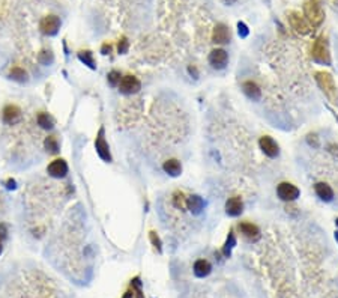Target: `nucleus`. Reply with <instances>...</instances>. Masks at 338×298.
<instances>
[{
    "mask_svg": "<svg viewBox=\"0 0 338 298\" xmlns=\"http://www.w3.org/2000/svg\"><path fill=\"white\" fill-rule=\"evenodd\" d=\"M334 236H335V241L338 242V230H335V233H334Z\"/></svg>",
    "mask_w": 338,
    "mask_h": 298,
    "instance_id": "40",
    "label": "nucleus"
},
{
    "mask_svg": "<svg viewBox=\"0 0 338 298\" xmlns=\"http://www.w3.org/2000/svg\"><path fill=\"white\" fill-rule=\"evenodd\" d=\"M149 241H150V244L153 245V248H155L158 253H162V241H161L159 235L155 230H150L149 232Z\"/></svg>",
    "mask_w": 338,
    "mask_h": 298,
    "instance_id": "28",
    "label": "nucleus"
},
{
    "mask_svg": "<svg viewBox=\"0 0 338 298\" xmlns=\"http://www.w3.org/2000/svg\"><path fill=\"white\" fill-rule=\"evenodd\" d=\"M121 78H122V74H121L119 71H116V70L110 71L108 75H107V81H108V84H110L111 87H118Z\"/></svg>",
    "mask_w": 338,
    "mask_h": 298,
    "instance_id": "29",
    "label": "nucleus"
},
{
    "mask_svg": "<svg viewBox=\"0 0 338 298\" xmlns=\"http://www.w3.org/2000/svg\"><path fill=\"white\" fill-rule=\"evenodd\" d=\"M311 59L316 64L325 65V67H331L332 59H331V52H329V45H328V39L325 35H320L316 38V41L313 42L311 47Z\"/></svg>",
    "mask_w": 338,
    "mask_h": 298,
    "instance_id": "2",
    "label": "nucleus"
},
{
    "mask_svg": "<svg viewBox=\"0 0 338 298\" xmlns=\"http://www.w3.org/2000/svg\"><path fill=\"white\" fill-rule=\"evenodd\" d=\"M118 89L124 95H135L141 90V81L135 75L127 74V75H122Z\"/></svg>",
    "mask_w": 338,
    "mask_h": 298,
    "instance_id": "8",
    "label": "nucleus"
},
{
    "mask_svg": "<svg viewBox=\"0 0 338 298\" xmlns=\"http://www.w3.org/2000/svg\"><path fill=\"white\" fill-rule=\"evenodd\" d=\"M187 71H188V74H190V77H193L194 80H197L199 77H200V73H199V68L196 67V65H188V68H187Z\"/></svg>",
    "mask_w": 338,
    "mask_h": 298,
    "instance_id": "32",
    "label": "nucleus"
},
{
    "mask_svg": "<svg viewBox=\"0 0 338 298\" xmlns=\"http://www.w3.org/2000/svg\"><path fill=\"white\" fill-rule=\"evenodd\" d=\"M331 112H332V110H331ZM332 113H334V112H332ZM334 116H335V119H337V121H338V116H337V115H335V113H334Z\"/></svg>",
    "mask_w": 338,
    "mask_h": 298,
    "instance_id": "41",
    "label": "nucleus"
},
{
    "mask_svg": "<svg viewBox=\"0 0 338 298\" xmlns=\"http://www.w3.org/2000/svg\"><path fill=\"white\" fill-rule=\"evenodd\" d=\"M238 33H239V36H241L242 39L248 38V35H250V29H248V26H247L244 21H239V23H238Z\"/></svg>",
    "mask_w": 338,
    "mask_h": 298,
    "instance_id": "31",
    "label": "nucleus"
},
{
    "mask_svg": "<svg viewBox=\"0 0 338 298\" xmlns=\"http://www.w3.org/2000/svg\"><path fill=\"white\" fill-rule=\"evenodd\" d=\"M38 62L41 65H45V67L51 65L54 62V55H53L51 50H41L39 55H38Z\"/></svg>",
    "mask_w": 338,
    "mask_h": 298,
    "instance_id": "26",
    "label": "nucleus"
},
{
    "mask_svg": "<svg viewBox=\"0 0 338 298\" xmlns=\"http://www.w3.org/2000/svg\"><path fill=\"white\" fill-rule=\"evenodd\" d=\"M276 196L283 202H295L301 196V190L292 182H281L276 185Z\"/></svg>",
    "mask_w": 338,
    "mask_h": 298,
    "instance_id": "5",
    "label": "nucleus"
},
{
    "mask_svg": "<svg viewBox=\"0 0 338 298\" xmlns=\"http://www.w3.org/2000/svg\"><path fill=\"white\" fill-rule=\"evenodd\" d=\"M187 199L185 194L182 191H175L173 193V205L178 208V210H185L187 208Z\"/></svg>",
    "mask_w": 338,
    "mask_h": 298,
    "instance_id": "27",
    "label": "nucleus"
},
{
    "mask_svg": "<svg viewBox=\"0 0 338 298\" xmlns=\"http://www.w3.org/2000/svg\"><path fill=\"white\" fill-rule=\"evenodd\" d=\"M128 50H130V41L127 36H122L118 42V52H119V55H127Z\"/></svg>",
    "mask_w": 338,
    "mask_h": 298,
    "instance_id": "30",
    "label": "nucleus"
},
{
    "mask_svg": "<svg viewBox=\"0 0 338 298\" xmlns=\"http://www.w3.org/2000/svg\"><path fill=\"white\" fill-rule=\"evenodd\" d=\"M206 208V202L204 199L199 194H191L187 199V210H190L191 214L194 216H200Z\"/></svg>",
    "mask_w": 338,
    "mask_h": 298,
    "instance_id": "16",
    "label": "nucleus"
},
{
    "mask_svg": "<svg viewBox=\"0 0 338 298\" xmlns=\"http://www.w3.org/2000/svg\"><path fill=\"white\" fill-rule=\"evenodd\" d=\"M8 238V226L5 223H0V241Z\"/></svg>",
    "mask_w": 338,
    "mask_h": 298,
    "instance_id": "34",
    "label": "nucleus"
},
{
    "mask_svg": "<svg viewBox=\"0 0 338 298\" xmlns=\"http://www.w3.org/2000/svg\"><path fill=\"white\" fill-rule=\"evenodd\" d=\"M236 244H238L236 235H235L233 230H230L229 235H227V238H225V242H224L222 248H221L222 256H224V258H230V256H232V250L236 247Z\"/></svg>",
    "mask_w": 338,
    "mask_h": 298,
    "instance_id": "21",
    "label": "nucleus"
},
{
    "mask_svg": "<svg viewBox=\"0 0 338 298\" xmlns=\"http://www.w3.org/2000/svg\"><path fill=\"white\" fill-rule=\"evenodd\" d=\"M230 41H232L230 27L225 26L224 23H218L212 30V42L218 45H224V44H229Z\"/></svg>",
    "mask_w": 338,
    "mask_h": 298,
    "instance_id": "11",
    "label": "nucleus"
},
{
    "mask_svg": "<svg viewBox=\"0 0 338 298\" xmlns=\"http://www.w3.org/2000/svg\"><path fill=\"white\" fill-rule=\"evenodd\" d=\"M9 78L17 81V83H27L29 81V74L24 68H20V67H14L9 70Z\"/></svg>",
    "mask_w": 338,
    "mask_h": 298,
    "instance_id": "24",
    "label": "nucleus"
},
{
    "mask_svg": "<svg viewBox=\"0 0 338 298\" xmlns=\"http://www.w3.org/2000/svg\"><path fill=\"white\" fill-rule=\"evenodd\" d=\"M242 92L247 95V98L251 99V101H260V98H262V89L253 80H247L242 83Z\"/></svg>",
    "mask_w": 338,
    "mask_h": 298,
    "instance_id": "17",
    "label": "nucleus"
},
{
    "mask_svg": "<svg viewBox=\"0 0 338 298\" xmlns=\"http://www.w3.org/2000/svg\"><path fill=\"white\" fill-rule=\"evenodd\" d=\"M259 146L262 152L269 158H276L279 155V146L270 136H263L259 139Z\"/></svg>",
    "mask_w": 338,
    "mask_h": 298,
    "instance_id": "12",
    "label": "nucleus"
},
{
    "mask_svg": "<svg viewBox=\"0 0 338 298\" xmlns=\"http://www.w3.org/2000/svg\"><path fill=\"white\" fill-rule=\"evenodd\" d=\"M335 224H337V226H338V219H337V220H335Z\"/></svg>",
    "mask_w": 338,
    "mask_h": 298,
    "instance_id": "42",
    "label": "nucleus"
},
{
    "mask_svg": "<svg viewBox=\"0 0 338 298\" xmlns=\"http://www.w3.org/2000/svg\"><path fill=\"white\" fill-rule=\"evenodd\" d=\"M314 191L322 202H332L334 201V190L326 182H317L314 185Z\"/></svg>",
    "mask_w": 338,
    "mask_h": 298,
    "instance_id": "18",
    "label": "nucleus"
},
{
    "mask_svg": "<svg viewBox=\"0 0 338 298\" xmlns=\"http://www.w3.org/2000/svg\"><path fill=\"white\" fill-rule=\"evenodd\" d=\"M238 229L239 232L251 242H256L260 239V229L259 226H256L254 223H250V222H241L238 224Z\"/></svg>",
    "mask_w": 338,
    "mask_h": 298,
    "instance_id": "15",
    "label": "nucleus"
},
{
    "mask_svg": "<svg viewBox=\"0 0 338 298\" xmlns=\"http://www.w3.org/2000/svg\"><path fill=\"white\" fill-rule=\"evenodd\" d=\"M244 213V202L239 196L229 197L225 202V214L229 217H239Z\"/></svg>",
    "mask_w": 338,
    "mask_h": 298,
    "instance_id": "14",
    "label": "nucleus"
},
{
    "mask_svg": "<svg viewBox=\"0 0 338 298\" xmlns=\"http://www.w3.org/2000/svg\"><path fill=\"white\" fill-rule=\"evenodd\" d=\"M111 50H113L111 44L105 42V44H102V47H101V53H102L104 56H107V55H110V53H111Z\"/></svg>",
    "mask_w": 338,
    "mask_h": 298,
    "instance_id": "35",
    "label": "nucleus"
},
{
    "mask_svg": "<svg viewBox=\"0 0 338 298\" xmlns=\"http://www.w3.org/2000/svg\"><path fill=\"white\" fill-rule=\"evenodd\" d=\"M36 122H38V125L42 128V130H53L54 128V118L51 116V115H48L47 112H41V113H38V116H36Z\"/></svg>",
    "mask_w": 338,
    "mask_h": 298,
    "instance_id": "25",
    "label": "nucleus"
},
{
    "mask_svg": "<svg viewBox=\"0 0 338 298\" xmlns=\"http://www.w3.org/2000/svg\"><path fill=\"white\" fill-rule=\"evenodd\" d=\"M44 148H45V151L51 155H56V154H59L61 151V143H59V139L56 137V136H48L45 137L44 140Z\"/></svg>",
    "mask_w": 338,
    "mask_h": 298,
    "instance_id": "22",
    "label": "nucleus"
},
{
    "mask_svg": "<svg viewBox=\"0 0 338 298\" xmlns=\"http://www.w3.org/2000/svg\"><path fill=\"white\" fill-rule=\"evenodd\" d=\"M304 17L311 27H320L325 21V11L319 0H304Z\"/></svg>",
    "mask_w": 338,
    "mask_h": 298,
    "instance_id": "1",
    "label": "nucleus"
},
{
    "mask_svg": "<svg viewBox=\"0 0 338 298\" xmlns=\"http://www.w3.org/2000/svg\"><path fill=\"white\" fill-rule=\"evenodd\" d=\"M5 187H6L8 190H15V188H17V181H15V179H8V181L5 182Z\"/></svg>",
    "mask_w": 338,
    "mask_h": 298,
    "instance_id": "36",
    "label": "nucleus"
},
{
    "mask_svg": "<svg viewBox=\"0 0 338 298\" xmlns=\"http://www.w3.org/2000/svg\"><path fill=\"white\" fill-rule=\"evenodd\" d=\"M209 64L213 70H224L229 64V53L224 48H213L209 53Z\"/></svg>",
    "mask_w": 338,
    "mask_h": 298,
    "instance_id": "10",
    "label": "nucleus"
},
{
    "mask_svg": "<svg viewBox=\"0 0 338 298\" xmlns=\"http://www.w3.org/2000/svg\"><path fill=\"white\" fill-rule=\"evenodd\" d=\"M68 172H69V167H68V163L64 158H56L47 166V173L51 178H56V179L65 178L68 175Z\"/></svg>",
    "mask_w": 338,
    "mask_h": 298,
    "instance_id": "9",
    "label": "nucleus"
},
{
    "mask_svg": "<svg viewBox=\"0 0 338 298\" xmlns=\"http://www.w3.org/2000/svg\"><path fill=\"white\" fill-rule=\"evenodd\" d=\"M95 149H96V154L98 157L105 161V163H111L113 161V157H111V152H110V146L105 140V130L104 127L99 128L98 134H96V139H95Z\"/></svg>",
    "mask_w": 338,
    "mask_h": 298,
    "instance_id": "6",
    "label": "nucleus"
},
{
    "mask_svg": "<svg viewBox=\"0 0 338 298\" xmlns=\"http://www.w3.org/2000/svg\"><path fill=\"white\" fill-rule=\"evenodd\" d=\"M287 20H289L290 27H292L296 33H299V35H302V36L308 35V33L311 32V29H313V27L308 24V21L305 20V17H302L298 11H289V12H287Z\"/></svg>",
    "mask_w": 338,
    "mask_h": 298,
    "instance_id": "4",
    "label": "nucleus"
},
{
    "mask_svg": "<svg viewBox=\"0 0 338 298\" xmlns=\"http://www.w3.org/2000/svg\"><path fill=\"white\" fill-rule=\"evenodd\" d=\"M77 58L81 64H84L89 70L95 71L96 70V62H95V58H93V53L90 52V50H81V52L77 53Z\"/></svg>",
    "mask_w": 338,
    "mask_h": 298,
    "instance_id": "23",
    "label": "nucleus"
},
{
    "mask_svg": "<svg viewBox=\"0 0 338 298\" xmlns=\"http://www.w3.org/2000/svg\"><path fill=\"white\" fill-rule=\"evenodd\" d=\"M222 2L225 5H233V3H236V0H222Z\"/></svg>",
    "mask_w": 338,
    "mask_h": 298,
    "instance_id": "38",
    "label": "nucleus"
},
{
    "mask_svg": "<svg viewBox=\"0 0 338 298\" xmlns=\"http://www.w3.org/2000/svg\"><path fill=\"white\" fill-rule=\"evenodd\" d=\"M307 142H308L310 146L319 148V137H317V134H308L307 136Z\"/></svg>",
    "mask_w": 338,
    "mask_h": 298,
    "instance_id": "33",
    "label": "nucleus"
},
{
    "mask_svg": "<svg viewBox=\"0 0 338 298\" xmlns=\"http://www.w3.org/2000/svg\"><path fill=\"white\" fill-rule=\"evenodd\" d=\"M314 78H316L317 86L320 87V90L325 93V96L329 99V101L337 103L338 101V89L334 81V77L326 71H317L314 74Z\"/></svg>",
    "mask_w": 338,
    "mask_h": 298,
    "instance_id": "3",
    "label": "nucleus"
},
{
    "mask_svg": "<svg viewBox=\"0 0 338 298\" xmlns=\"http://www.w3.org/2000/svg\"><path fill=\"white\" fill-rule=\"evenodd\" d=\"M133 297H134V292L133 291H127L122 298H133Z\"/></svg>",
    "mask_w": 338,
    "mask_h": 298,
    "instance_id": "37",
    "label": "nucleus"
},
{
    "mask_svg": "<svg viewBox=\"0 0 338 298\" xmlns=\"http://www.w3.org/2000/svg\"><path fill=\"white\" fill-rule=\"evenodd\" d=\"M193 271H194L196 277L204 279V277H207L212 273V264L209 261H206V259H199V261H196V264L193 267Z\"/></svg>",
    "mask_w": 338,
    "mask_h": 298,
    "instance_id": "20",
    "label": "nucleus"
},
{
    "mask_svg": "<svg viewBox=\"0 0 338 298\" xmlns=\"http://www.w3.org/2000/svg\"><path fill=\"white\" fill-rule=\"evenodd\" d=\"M62 20L58 15H45L39 23V30L45 36H56L61 30Z\"/></svg>",
    "mask_w": 338,
    "mask_h": 298,
    "instance_id": "7",
    "label": "nucleus"
},
{
    "mask_svg": "<svg viewBox=\"0 0 338 298\" xmlns=\"http://www.w3.org/2000/svg\"><path fill=\"white\" fill-rule=\"evenodd\" d=\"M21 109L15 104H8L5 106L3 112H2V118H3V122L6 125H15L21 121Z\"/></svg>",
    "mask_w": 338,
    "mask_h": 298,
    "instance_id": "13",
    "label": "nucleus"
},
{
    "mask_svg": "<svg viewBox=\"0 0 338 298\" xmlns=\"http://www.w3.org/2000/svg\"><path fill=\"white\" fill-rule=\"evenodd\" d=\"M162 170H164L168 176H172V178H178V176H181V173H182V164H181V161H179V160L172 158V160H167V161H164V164H162Z\"/></svg>",
    "mask_w": 338,
    "mask_h": 298,
    "instance_id": "19",
    "label": "nucleus"
},
{
    "mask_svg": "<svg viewBox=\"0 0 338 298\" xmlns=\"http://www.w3.org/2000/svg\"><path fill=\"white\" fill-rule=\"evenodd\" d=\"M3 253V244H2V241H0V255Z\"/></svg>",
    "mask_w": 338,
    "mask_h": 298,
    "instance_id": "39",
    "label": "nucleus"
}]
</instances>
